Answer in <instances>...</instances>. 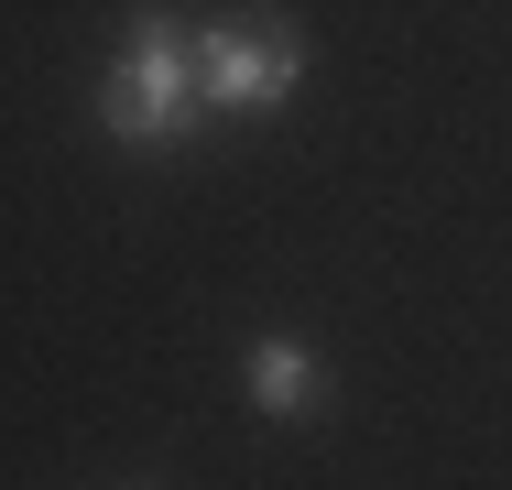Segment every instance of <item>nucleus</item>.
Listing matches in <instances>:
<instances>
[{"mask_svg": "<svg viewBox=\"0 0 512 490\" xmlns=\"http://www.w3.org/2000/svg\"><path fill=\"white\" fill-rule=\"evenodd\" d=\"M99 131L131 153H186L207 131V88H197V33L175 11H131L120 44L99 66Z\"/></svg>", "mask_w": 512, "mask_h": 490, "instance_id": "1", "label": "nucleus"}, {"mask_svg": "<svg viewBox=\"0 0 512 490\" xmlns=\"http://www.w3.org/2000/svg\"><path fill=\"white\" fill-rule=\"evenodd\" d=\"M197 88H207V120H273L284 98L306 88V33L284 11L197 22Z\"/></svg>", "mask_w": 512, "mask_h": 490, "instance_id": "2", "label": "nucleus"}, {"mask_svg": "<svg viewBox=\"0 0 512 490\" xmlns=\"http://www.w3.org/2000/svg\"><path fill=\"white\" fill-rule=\"evenodd\" d=\"M240 392H251V414H273V425H295V414H316L327 403V360H316L306 338H251L240 349Z\"/></svg>", "mask_w": 512, "mask_h": 490, "instance_id": "3", "label": "nucleus"}, {"mask_svg": "<svg viewBox=\"0 0 512 490\" xmlns=\"http://www.w3.org/2000/svg\"><path fill=\"white\" fill-rule=\"evenodd\" d=\"M131 490H153V480H131Z\"/></svg>", "mask_w": 512, "mask_h": 490, "instance_id": "4", "label": "nucleus"}]
</instances>
